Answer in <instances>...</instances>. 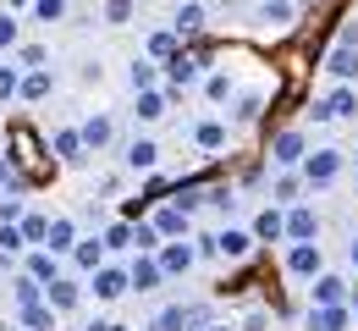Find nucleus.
Masks as SVG:
<instances>
[{
  "mask_svg": "<svg viewBox=\"0 0 358 331\" xmlns=\"http://www.w3.org/2000/svg\"><path fill=\"white\" fill-rule=\"evenodd\" d=\"M127 83H133V94H149V89H155V66H149V61H133Z\"/></svg>",
  "mask_w": 358,
  "mask_h": 331,
  "instance_id": "obj_37",
  "label": "nucleus"
},
{
  "mask_svg": "<svg viewBox=\"0 0 358 331\" xmlns=\"http://www.w3.org/2000/svg\"><path fill=\"white\" fill-rule=\"evenodd\" d=\"M55 260H61V254H50V248H34V254H28V276H39V282H55V276H61V265H55Z\"/></svg>",
  "mask_w": 358,
  "mask_h": 331,
  "instance_id": "obj_26",
  "label": "nucleus"
},
{
  "mask_svg": "<svg viewBox=\"0 0 358 331\" xmlns=\"http://www.w3.org/2000/svg\"><path fill=\"white\" fill-rule=\"evenodd\" d=\"M17 321L28 331H55V309L50 304H28V309H17Z\"/></svg>",
  "mask_w": 358,
  "mask_h": 331,
  "instance_id": "obj_27",
  "label": "nucleus"
},
{
  "mask_svg": "<svg viewBox=\"0 0 358 331\" xmlns=\"http://www.w3.org/2000/svg\"><path fill=\"white\" fill-rule=\"evenodd\" d=\"M287 243H320V216H314V204H287Z\"/></svg>",
  "mask_w": 358,
  "mask_h": 331,
  "instance_id": "obj_10",
  "label": "nucleus"
},
{
  "mask_svg": "<svg viewBox=\"0 0 358 331\" xmlns=\"http://www.w3.org/2000/svg\"><path fill=\"white\" fill-rule=\"evenodd\" d=\"M78 243H83V237H78V227H72L66 216H55V221H50V237H45V248H50V254H72Z\"/></svg>",
  "mask_w": 358,
  "mask_h": 331,
  "instance_id": "obj_21",
  "label": "nucleus"
},
{
  "mask_svg": "<svg viewBox=\"0 0 358 331\" xmlns=\"http://www.w3.org/2000/svg\"><path fill=\"white\" fill-rule=\"evenodd\" d=\"M83 331H122L116 321H94V326H83Z\"/></svg>",
  "mask_w": 358,
  "mask_h": 331,
  "instance_id": "obj_47",
  "label": "nucleus"
},
{
  "mask_svg": "<svg viewBox=\"0 0 358 331\" xmlns=\"http://www.w3.org/2000/svg\"><path fill=\"white\" fill-rule=\"evenodd\" d=\"M17 45V22H11V11H0V50Z\"/></svg>",
  "mask_w": 358,
  "mask_h": 331,
  "instance_id": "obj_44",
  "label": "nucleus"
},
{
  "mask_svg": "<svg viewBox=\"0 0 358 331\" xmlns=\"http://www.w3.org/2000/svg\"><path fill=\"white\" fill-rule=\"evenodd\" d=\"M287 271L303 276V282H314V276L325 271V248H320V243H292V248H287Z\"/></svg>",
  "mask_w": 358,
  "mask_h": 331,
  "instance_id": "obj_9",
  "label": "nucleus"
},
{
  "mask_svg": "<svg viewBox=\"0 0 358 331\" xmlns=\"http://www.w3.org/2000/svg\"><path fill=\"white\" fill-rule=\"evenodd\" d=\"M348 260H353V271H358V237H353V243H348Z\"/></svg>",
  "mask_w": 358,
  "mask_h": 331,
  "instance_id": "obj_48",
  "label": "nucleus"
},
{
  "mask_svg": "<svg viewBox=\"0 0 358 331\" xmlns=\"http://www.w3.org/2000/svg\"><path fill=\"white\" fill-rule=\"evenodd\" d=\"M353 326H358V309H353Z\"/></svg>",
  "mask_w": 358,
  "mask_h": 331,
  "instance_id": "obj_51",
  "label": "nucleus"
},
{
  "mask_svg": "<svg viewBox=\"0 0 358 331\" xmlns=\"http://www.w3.org/2000/svg\"><path fill=\"white\" fill-rule=\"evenodd\" d=\"M325 72H331L336 83H353L358 78V17L336 34V45L325 50Z\"/></svg>",
  "mask_w": 358,
  "mask_h": 331,
  "instance_id": "obj_1",
  "label": "nucleus"
},
{
  "mask_svg": "<svg viewBox=\"0 0 358 331\" xmlns=\"http://www.w3.org/2000/svg\"><path fill=\"white\" fill-rule=\"evenodd\" d=\"M133 293V271H122V265H99L94 271V298L99 304H116V298H127Z\"/></svg>",
  "mask_w": 358,
  "mask_h": 331,
  "instance_id": "obj_6",
  "label": "nucleus"
},
{
  "mask_svg": "<svg viewBox=\"0 0 358 331\" xmlns=\"http://www.w3.org/2000/svg\"><path fill=\"white\" fill-rule=\"evenodd\" d=\"M171 94H177V89H171ZM171 94H160V89H149V94H138V122H143V127H149V122H160V116H166V99Z\"/></svg>",
  "mask_w": 358,
  "mask_h": 331,
  "instance_id": "obj_25",
  "label": "nucleus"
},
{
  "mask_svg": "<svg viewBox=\"0 0 358 331\" xmlns=\"http://www.w3.org/2000/svg\"><path fill=\"white\" fill-rule=\"evenodd\" d=\"M11 6H28V0H11Z\"/></svg>",
  "mask_w": 358,
  "mask_h": 331,
  "instance_id": "obj_50",
  "label": "nucleus"
},
{
  "mask_svg": "<svg viewBox=\"0 0 358 331\" xmlns=\"http://www.w3.org/2000/svg\"><path fill=\"white\" fill-rule=\"evenodd\" d=\"M72 265H78V271H99V265H105V237H83V243L72 248Z\"/></svg>",
  "mask_w": 358,
  "mask_h": 331,
  "instance_id": "obj_24",
  "label": "nucleus"
},
{
  "mask_svg": "<svg viewBox=\"0 0 358 331\" xmlns=\"http://www.w3.org/2000/svg\"><path fill=\"white\" fill-rule=\"evenodd\" d=\"M122 160H127V171H155V166H160V143L155 139H133Z\"/></svg>",
  "mask_w": 358,
  "mask_h": 331,
  "instance_id": "obj_20",
  "label": "nucleus"
},
{
  "mask_svg": "<svg viewBox=\"0 0 358 331\" xmlns=\"http://www.w3.org/2000/svg\"><path fill=\"white\" fill-rule=\"evenodd\" d=\"M127 271H133V293H155V287L166 282V271H160V260H155V254H138Z\"/></svg>",
  "mask_w": 358,
  "mask_h": 331,
  "instance_id": "obj_16",
  "label": "nucleus"
},
{
  "mask_svg": "<svg viewBox=\"0 0 358 331\" xmlns=\"http://www.w3.org/2000/svg\"><path fill=\"white\" fill-rule=\"evenodd\" d=\"M348 326H353L348 304H309V315H303V331H348Z\"/></svg>",
  "mask_w": 358,
  "mask_h": 331,
  "instance_id": "obj_8",
  "label": "nucleus"
},
{
  "mask_svg": "<svg viewBox=\"0 0 358 331\" xmlns=\"http://www.w3.org/2000/svg\"><path fill=\"white\" fill-rule=\"evenodd\" d=\"M149 227L160 232V243H177V237H187V210H182V204H160V210L149 216Z\"/></svg>",
  "mask_w": 358,
  "mask_h": 331,
  "instance_id": "obj_11",
  "label": "nucleus"
},
{
  "mask_svg": "<svg viewBox=\"0 0 358 331\" xmlns=\"http://www.w3.org/2000/svg\"><path fill=\"white\" fill-rule=\"evenodd\" d=\"M259 111H265V94H243L237 111H231V122H259Z\"/></svg>",
  "mask_w": 358,
  "mask_h": 331,
  "instance_id": "obj_35",
  "label": "nucleus"
},
{
  "mask_svg": "<svg viewBox=\"0 0 358 331\" xmlns=\"http://www.w3.org/2000/svg\"><path fill=\"white\" fill-rule=\"evenodd\" d=\"M298 188H309V183H303V171H298V177H292V171H281V177H275V204H298Z\"/></svg>",
  "mask_w": 358,
  "mask_h": 331,
  "instance_id": "obj_31",
  "label": "nucleus"
},
{
  "mask_svg": "<svg viewBox=\"0 0 358 331\" xmlns=\"http://www.w3.org/2000/svg\"><path fill=\"white\" fill-rule=\"evenodd\" d=\"M199 72H204V55H171V61H166V78H171V83H177V89H187V83H199Z\"/></svg>",
  "mask_w": 358,
  "mask_h": 331,
  "instance_id": "obj_19",
  "label": "nucleus"
},
{
  "mask_svg": "<svg viewBox=\"0 0 358 331\" xmlns=\"http://www.w3.org/2000/svg\"><path fill=\"white\" fill-rule=\"evenodd\" d=\"M50 149H55V155H61L66 166H83V160H89V143H83V127H55Z\"/></svg>",
  "mask_w": 358,
  "mask_h": 331,
  "instance_id": "obj_12",
  "label": "nucleus"
},
{
  "mask_svg": "<svg viewBox=\"0 0 358 331\" xmlns=\"http://www.w3.org/2000/svg\"><path fill=\"white\" fill-rule=\"evenodd\" d=\"M34 17L39 22H61L66 17V0H34Z\"/></svg>",
  "mask_w": 358,
  "mask_h": 331,
  "instance_id": "obj_39",
  "label": "nucleus"
},
{
  "mask_svg": "<svg viewBox=\"0 0 358 331\" xmlns=\"http://www.w3.org/2000/svg\"><path fill=\"white\" fill-rule=\"evenodd\" d=\"M348 116H358V89H336V94L314 99V122H348Z\"/></svg>",
  "mask_w": 358,
  "mask_h": 331,
  "instance_id": "obj_7",
  "label": "nucleus"
},
{
  "mask_svg": "<svg viewBox=\"0 0 358 331\" xmlns=\"http://www.w3.org/2000/svg\"><path fill=\"white\" fill-rule=\"evenodd\" d=\"M248 232L259 237V243H281V237H287V210H259V216H254V227H248Z\"/></svg>",
  "mask_w": 358,
  "mask_h": 331,
  "instance_id": "obj_18",
  "label": "nucleus"
},
{
  "mask_svg": "<svg viewBox=\"0 0 358 331\" xmlns=\"http://www.w3.org/2000/svg\"><path fill=\"white\" fill-rule=\"evenodd\" d=\"M28 248V237H22V227H0V265L11 260V254H22Z\"/></svg>",
  "mask_w": 358,
  "mask_h": 331,
  "instance_id": "obj_32",
  "label": "nucleus"
},
{
  "mask_svg": "<svg viewBox=\"0 0 358 331\" xmlns=\"http://www.w3.org/2000/svg\"><path fill=\"white\" fill-rule=\"evenodd\" d=\"M314 304H348V298H353V287L342 282V276H336V271H320V276H314Z\"/></svg>",
  "mask_w": 358,
  "mask_h": 331,
  "instance_id": "obj_15",
  "label": "nucleus"
},
{
  "mask_svg": "<svg viewBox=\"0 0 358 331\" xmlns=\"http://www.w3.org/2000/svg\"><path fill=\"white\" fill-rule=\"evenodd\" d=\"M292 17H298L292 0H265V6H259V22H265V28H287Z\"/></svg>",
  "mask_w": 358,
  "mask_h": 331,
  "instance_id": "obj_28",
  "label": "nucleus"
},
{
  "mask_svg": "<svg viewBox=\"0 0 358 331\" xmlns=\"http://www.w3.org/2000/svg\"><path fill=\"white\" fill-rule=\"evenodd\" d=\"M105 248H133V221H110L105 227Z\"/></svg>",
  "mask_w": 358,
  "mask_h": 331,
  "instance_id": "obj_36",
  "label": "nucleus"
},
{
  "mask_svg": "<svg viewBox=\"0 0 358 331\" xmlns=\"http://www.w3.org/2000/svg\"><path fill=\"white\" fill-rule=\"evenodd\" d=\"M50 89H55V78H50V66H39V72H28V78H22V89H17V94H22V99H45Z\"/></svg>",
  "mask_w": 358,
  "mask_h": 331,
  "instance_id": "obj_30",
  "label": "nucleus"
},
{
  "mask_svg": "<svg viewBox=\"0 0 358 331\" xmlns=\"http://www.w3.org/2000/svg\"><path fill=\"white\" fill-rule=\"evenodd\" d=\"M199 28H204V6H199V0L177 6V22H171V34H199Z\"/></svg>",
  "mask_w": 358,
  "mask_h": 331,
  "instance_id": "obj_29",
  "label": "nucleus"
},
{
  "mask_svg": "<svg viewBox=\"0 0 358 331\" xmlns=\"http://www.w3.org/2000/svg\"><path fill=\"white\" fill-rule=\"evenodd\" d=\"M22 89V78H17V66H0V99H11Z\"/></svg>",
  "mask_w": 358,
  "mask_h": 331,
  "instance_id": "obj_42",
  "label": "nucleus"
},
{
  "mask_svg": "<svg viewBox=\"0 0 358 331\" xmlns=\"http://www.w3.org/2000/svg\"><path fill=\"white\" fill-rule=\"evenodd\" d=\"M265 326H270V315H265V309H254V315L243 321V331H265Z\"/></svg>",
  "mask_w": 358,
  "mask_h": 331,
  "instance_id": "obj_46",
  "label": "nucleus"
},
{
  "mask_svg": "<svg viewBox=\"0 0 358 331\" xmlns=\"http://www.w3.org/2000/svg\"><path fill=\"white\" fill-rule=\"evenodd\" d=\"M11 304H17V309L45 304V282H39V276H28V271H22V276H11Z\"/></svg>",
  "mask_w": 358,
  "mask_h": 331,
  "instance_id": "obj_22",
  "label": "nucleus"
},
{
  "mask_svg": "<svg viewBox=\"0 0 358 331\" xmlns=\"http://www.w3.org/2000/svg\"><path fill=\"white\" fill-rule=\"evenodd\" d=\"M336 177H342V149H314L303 160V183L309 188H331Z\"/></svg>",
  "mask_w": 358,
  "mask_h": 331,
  "instance_id": "obj_5",
  "label": "nucleus"
},
{
  "mask_svg": "<svg viewBox=\"0 0 358 331\" xmlns=\"http://www.w3.org/2000/svg\"><path fill=\"white\" fill-rule=\"evenodd\" d=\"M204 94L215 99V105H221V99H231V78H226V72H210V78H204Z\"/></svg>",
  "mask_w": 358,
  "mask_h": 331,
  "instance_id": "obj_38",
  "label": "nucleus"
},
{
  "mask_svg": "<svg viewBox=\"0 0 358 331\" xmlns=\"http://www.w3.org/2000/svg\"><path fill=\"white\" fill-rule=\"evenodd\" d=\"M204 331H231V326H204Z\"/></svg>",
  "mask_w": 358,
  "mask_h": 331,
  "instance_id": "obj_49",
  "label": "nucleus"
},
{
  "mask_svg": "<svg viewBox=\"0 0 358 331\" xmlns=\"http://www.w3.org/2000/svg\"><path fill=\"white\" fill-rule=\"evenodd\" d=\"M22 216H28L22 199L17 193H0V227H22Z\"/></svg>",
  "mask_w": 358,
  "mask_h": 331,
  "instance_id": "obj_33",
  "label": "nucleus"
},
{
  "mask_svg": "<svg viewBox=\"0 0 358 331\" xmlns=\"http://www.w3.org/2000/svg\"><path fill=\"white\" fill-rule=\"evenodd\" d=\"M78 298H83V282H78V276H55V282L45 287V304L55 309V315H66V309H78Z\"/></svg>",
  "mask_w": 358,
  "mask_h": 331,
  "instance_id": "obj_14",
  "label": "nucleus"
},
{
  "mask_svg": "<svg viewBox=\"0 0 358 331\" xmlns=\"http://www.w3.org/2000/svg\"><path fill=\"white\" fill-rule=\"evenodd\" d=\"M226 139H231V133H226V122H215V116L193 127V143H199L204 155H215V149H226Z\"/></svg>",
  "mask_w": 358,
  "mask_h": 331,
  "instance_id": "obj_23",
  "label": "nucleus"
},
{
  "mask_svg": "<svg viewBox=\"0 0 358 331\" xmlns=\"http://www.w3.org/2000/svg\"><path fill=\"white\" fill-rule=\"evenodd\" d=\"M254 243H259V237L243 232V227H221L215 237H204V248H199V254H210V260H231V265H237V260H248V254H254Z\"/></svg>",
  "mask_w": 358,
  "mask_h": 331,
  "instance_id": "obj_2",
  "label": "nucleus"
},
{
  "mask_svg": "<svg viewBox=\"0 0 358 331\" xmlns=\"http://www.w3.org/2000/svg\"><path fill=\"white\" fill-rule=\"evenodd\" d=\"M309 160V143L298 127H287V133H275L270 139V166H281V171H292V166H303Z\"/></svg>",
  "mask_w": 358,
  "mask_h": 331,
  "instance_id": "obj_4",
  "label": "nucleus"
},
{
  "mask_svg": "<svg viewBox=\"0 0 358 331\" xmlns=\"http://www.w3.org/2000/svg\"><path fill=\"white\" fill-rule=\"evenodd\" d=\"M110 139H116V122H110L105 111H94L89 122H83V143H89V155H99V149H110Z\"/></svg>",
  "mask_w": 358,
  "mask_h": 331,
  "instance_id": "obj_17",
  "label": "nucleus"
},
{
  "mask_svg": "<svg viewBox=\"0 0 358 331\" xmlns=\"http://www.w3.org/2000/svg\"><path fill=\"white\" fill-rule=\"evenodd\" d=\"M105 17H110V22H127V17H133V0H105Z\"/></svg>",
  "mask_w": 358,
  "mask_h": 331,
  "instance_id": "obj_43",
  "label": "nucleus"
},
{
  "mask_svg": "<svg viewBox=\"0 0 358 331\" xmlns=\"http://www.w3.org/2000/svg\"><path fill=\"white\" fill-rule=\"evenodd\" d=\"M22 237H28L34 248H45V237H50V216H22Z\"/></svg>",
  "mask_w": 358,
  "mask_h": 331,
  "instance_id": "obj_34",
  "label": "nucleus"
},
{
  "mask_svg": "<svg viewBox=\"0 0 358 331\" xmlns=\"http://www.w3.org/2000/svg\"><path fill=\"white\" fill-rule=\"evenodd\" d=\"M0 188H22V171H17V160H11V155H0Z\"/></svg>",
  "mask_w": 358,
  "mask_h": 331,
  "instance_id": "obj_41",
  "label": "nucleus"
},
{
  "mask_svg": "<svg viewBox=\"0 0 358 331\" xmlns=\"http://www.w3.org/2000/svg\"><path fill=\"white\" fill-rule=\"evenodd\" d=\"M22 66L39 72V66H45V45H22Z\"/></svg>",
  "mask_w": 358,
  "mask_h": 331,
  "instance_id": "obj_45",
  "label": "nucleus"
},
{
  "mask_svg": "<svg viewBox=\"0 0 358 331\" xmlns=\"http://www.w3.org/2000/svg\"><path fill=\"white\" fill-rule=\"evenodd\" d=\"M177 39H182V34H155V39H149V55L171 61V55H177Z\"/></svg>",
  "mask_w": 358,
  "mask_h": 331,
  "instance_id": "obj_40",
  "label": "nucleus"
},
{
  "mask_svg": "<svg viewBox=\"0 0 358 331\" xmlns=\"http://www.w3.org/2000/svg\"><path fill=\"white\" fill-rule=\"evenodd\" d=\"M155 260H160V271H166V276H187V271H193V260H199V248H187V243H160V254H155Z\"/></svg>",
  "mask_w": 358,
  "mask_h": 331,
  "instance_id": "obj_13",
  "label": "nucleus"
},
{
  "mask_svg": "<svg viewBox=\"0 0 358 331\" xmlns=\"http://www.w3.org/2000/svg\"><path fill=\"white\" fill-rule=\"evenodd\" d=\"M204 326H210V309L204 304H166L149 321V331H204Z\"/></svg>",
  "mask_w": 358,
  "mask_h": 331,
  "instance_id": "obj_3",
  "label": "nucleus"
}]
</instances>
